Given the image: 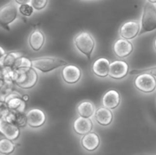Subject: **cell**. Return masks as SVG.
Returning <instances> with one entry per match:
<instances>
[{
	"instance_id": "obj_1",
	"label": "cell",
	"mask_w": 156,
	"mask_h": 155,
	"mask_svg": "<svg viewBox=\"0 0 156 155\" xmlns=\"http://www.w3.org/2000/svg\"><path fill=\"white\" fill-rule=\"evenodd\" d=\"M15 71V84L21 89H30L37 83L38 74L33 67Z\"/></svg>"
},
{
	"instance_id": "obj_2",
	"label": "cell",
	"mask_w": 156,
	"mask_h": 155,
	"mask_svg": "<svg viewBox=\"0 0 156 155\" xmlns=\"http://www.w3.org/2000/svg\"><path fill=\"white\" fill-rule=\"evenodd\" d=\"M141 30L139 36L156 30V6L152 3L146 2L142 15Z\"/></svg>"
},
{
	"instance_id": "obj_3",
	"label": "cell",
	"mask_w": 156,
	"mask_h": 155,
	"mask_svg": "<svg viewBox=\"0 0 156 155\" xmlns=\"http://www.w3.org/2000/svg\"><path fill=\"white\" fill-rule=\"evenodd\" d=\"M68 65V62L60 58L44 56L32 60V67L41 72L47 73Z\"/></svg>"
},
{
	"instance_id": "obj_4",
	"label": "cell",
	"mask_w": 156,
	"mask_h": 155,
	"mask_svg": "<svg viewBox=\"0 0 156 155\" xmlns=\"http://www.w3.org/2000/svg\"><path fill=\"white\" fill-rule=\"evenodd\" d=\"M74 44L78 50L85 55L89 60L91 58L94 49L95 47V40L90 33L82 31L78 33L74 38Z\"/></svg>"
},
{
	"instance_id": "obj_5",
	"label": "cell",
	"mask_w": 156,
	"mask_h": 155,
	"mask_svg": "<svg viewBox=\"0 0 156 155\" xmlns=\"http://www.w3.org/2000/svg\"><path fill=\"white\" fill-rule=\"evenodd\" d=\"M18 8L15 2L8 3L0 8V27L4 30H10V24L17 19Z\"/></svg>"
},
{
	"instance_id": "obj_6",
	"label": "cell",
	"mask_w": 156,
	"mask_h": 155,
	"mask_svg": "<svg viewBox=\"0 0 156 155\" xmlns=\"http://www.w3.org/2000/svg\"><path fill=\"white\" fill-rule=\"evenodd\" d=\"M134 85L143 93H152L156 89V78L149 74H140L134 80Z\"/></svg>"
},
{
	"instance_id": "obj_7",
	"label": "cell",
	"mask_w": 156,
	"mask_h": 155,
	"mask_svg": "<svg viewBox=\"0 0 156 155\" xmlns=\"http://www.w3.org/2000/svg\"><path fill=\"white\" fill-rule=\"evenodd\" d=\"M141 30V24L136 20H129L123 23L120 27L119 33L121 38L129 40L139 36Z\"/></svg>"
},
{
	"instance_id": "obj_8",
	"label": "cell",
	"mask_w": 156,
	"mask_h": 155,
	"mask_svg": "<svg viewBox=\"0 0 156 155\" xmlns=\"http://www.w3.org/2000/svg\"><path fill=\"white\" fill-rule=\"evenodd\" d=\"M3 100L7 103L10 110L21 112L25 111L26 101L22 98V95L18 93L12 91L4 97Z\"/></svg>"
},
{
	"instance_id": "obj_9",
	"label": "cell",
	"mask_w": 156,
	"mask_h": 155,
	"mask_svg": "<svg viewBox=\"0 0 156 155\" xmlns=\"http://www.w3.org/2000/svg\"><path fill=\"white\" fill-rule=\"evenodd\" d=\"M27 124L30 128L37 129L41 127L46 122L47 116L42 109L38 108H32L26 113Z\"/></svg>"
},
{
	"instance_id": "obj_10",
	"label": "cell",
	"mask_w": 156,
	"mask_h": 155,
	"mask_svg": "<svg viewBox=\"0 0 156 155\" xmlns=\"http://www.w3.org/2000/svg\"><path fill=\"white\" fill-rule=\"evenodd\" d=\"M129 74V65L123 60L113 61L110 65L109 76L113 79L120 80Z\"/></svg>"
},
{
	"instance_id": "obj_11",
	"label": "cell",
	"mask_w": 156,
	"mask_h": 155,
	"mask_svg": "<svg viewBox=\"0 0 156 155\" xmlns=\"http://www.w3.org/2000/svg\"><path fill=\"white\" fill-rule=\"evenodd\" d=\"M0 134L5 138L15 141L20 136V128L6 119H0Z\"/></svg>"
},
{
	"instance_id": "obj_12",
	"label": "cell",
	"mask_w": 156,
	"mask_h": 155,
	"mask_svg": "<svg viewBox=\"0 0 156 155\" xmlns=\"http://www.w3.org/2000/svg\"><path fill=\"white\" fill-rule=\"evenodd\" d=\"M61 75L66 83L73 84L79 81L82 78V70L77 65L68 64L62 68Z\"/></svg>"
},
{
	"instance_id": "obj_13",
	"label": "cell",
	"mask_w": 156,
	"mask_h": 155,
	"mask_svg": "<svg viewBox=\"0 0 156 155\" xmlns=\"http://www.w3.org/2000/svg\"><path fill=\"white\" fill-rule=\"evenodd\" d=\"M113 50L117 57L126 58L133 51V45L128 40L120 38L114 42L113 45Z\"/></svg>"
},
{
	"instance_id": "obj_14",
	"label": "cell",
	"mask_w": 156,
	"mask_h": 155,
	"mask_svg": "<svg viewBox=\"0 0 156 155\" xmlns=\"http://www.w3.org/2000/svg\"><path fill=\"white\" fill-rule=\"evenodd\" d=\"M93 122L89 118L79 116L73 122V129L79 135H85L91 132Z\"/></svg>"
},
{
	"instance_id": "obj_15",
	"label": "cell",
	"mask_w": 156,
	"mask_h": 155,
	"mask_svg": "<svg viewBox=\"0 0 156 155\" xmlns=\"http://www.w3.org/2000/svg\"><path fill=\"white\" fill-rule=\"evenodd\" d=\"M82 147L88 151H94L98 148L101 144V139L99 135L95 132H89L83 135L81 140Z\"/></svg>"
},
{
	"instance_id": "obj_16",
	"label": "cell",
	"mask_w": 156,
	"mask_h": 155,
	"mask_svg": "<svg viewBox=\"0 0 156 155\" xmlns=\"http://www.w3.org/2000/svg\"><path fill=\"white\" fill-rule=\"evenodd\" d=\"M111 62L106 58H99L93 63L91 70L96 76L100 78H106L109 75V69Z\"/></svg>"
},
{
	"instance_id": "obj_17",
	"label": "cell",
	"mask_w": 156,
	"mask_h": 155,
	"mask_svg": "<svg viewBox=\"0 0 156 155\" xmlns=\"http://www.w3.org/2000/svg\"><path fill=\"white\" fill-rule=\"evenodd\" d=\"M120 94L116 90H109L107 91L102 98L103 106L110 109H114L120 105Z\"/></svg>"
},
{
	"instance_id": "obj_18",
	"label": "cell",
	"mask_w": 156,
	"mask_h": 155,
	"mask_svg": "<svg viewBox=\"0 0 156 155\" xmlns=\"http://www.w3.org/2000/svg\"><path fill=\"white\" fill-rule=\"evenodd\" d=\"M45 43V36L40 29H34L30 33L28 39V43L30 48L35 52L41 50Z\"/></svg>"
},
{
	"instance_id": "obj_19",
	"label": "cell",
	"mask_w": 156,
	"mask_h": 155,
	"mask_svg": "<svg viewBox=\"0 0 156 155\" xmlns=\"http://www.w3.org/2000/svg\"><path fill=\"white\" fill-rule=\"evenodd\" d=\"M94 117L99 125L102 126H108L112 122L114 115L111 109L105 106L99 107L94 113Z\"/></svg>"
},
{
	"instance_id": "obj_20",
	"label": "cell",
	"mask_w": 156,
	"mask_h": 155,
	"mask_svg": "<svg viewBox=\"0 0 156 155\" xmlns=\"http://www.w3.org/2000/svg\"><path fill=\"white\" fill-rule=\"evenodd\" d=\"M95 106L89 100H84L79 103L77 106V112L79 116L85 118H91L95 113Z\"/></svg>"
},
{
	"instance_id": "obj_21",
	"label": "cell",
	"mask_w": 156,
	"mask_h": 155,
	"mask_svg": "<svg viewBox=\"0 0 156 155\" xmlns=\"http://www.w3.org/2000/svg\"><path fill=\"white\" fill-rule=\"evenodd\" d=\"M24 56L22 52H9L5 53L0 62V68H13L16 61Z\"/></svg>"
},
{
	"instance_id": "obj_22",
	"label": "cell",
	"mask_w": 156,
	"mask_h": 155,
	"mask_svg": "<svg viewBox=\"0 0 156 155\" xmlns=\"http://www.w3.org/2000/svg\"><path fill=\"white\" fill-rule=\"evenodd\" d=\"M5 119L9 121L12 122L18 128L25 127L27 125V116H26V113H24V112H15V111L11 110L10 113Z\"/></svg>"
},
{
	"instance_id": "obj_23",
	"label": "cell",
	"mask_w": 156,
	"mask_h": 155,
	"mask_svg": "<svg viewBox=\"0 0 156 155\" xmlns=\"http://www.w3.org/2000/svg\"><path fill=\"white\" fill-rule=\"evenodd\" d=\"M15 144L13 141L4 138L0 139V153L4 155H9L14 152L15 149Z\"/></svg>"
},
{
	"instance_id": "obj_24",
	"label": "cell",
	"mask_w": 156,
	"mask_h": 155,
	"mask_svg": "<svg viewBox=\"0 0 156 155\" xmlns=\"http://www.w3.org/2000/svg\"><path fill=\"white\" fill-rule=\"evenodd\" d=\"M32 67V60L29 59L26 56H23L20 57L18 60L15 62V65L12 68L14 70H19V69H24V68H31Z\"/></svg>"
},
{
	"instance_id": "obj_25",
	"label": "cell",
	"mask_w": 156,
	"mask_h": 155,
	"mask_svg": "<svg viewBox=\"0 0 156 155\" xmlns=\"http://www.w3.org/2000/svg\"><path fill=\"white\" fill-rule=\"evenodd\" d=\"M129 73L131 75H138L140 74H149L156 77V66L143 68V69H133L131 70Z\"/></svg>"
},
{
	"instance_id": "obj_26",
	"label": "cell",
	"mask_w": 156,
	"mask_h": 155,
	"mask_svg": "<svg viewBox=\"0 0 156 155\" xmlns=\"http://www.w3.org/2000/svg\"><path fill=\"white\" fill-rule=\"evenodd\" d=\"M34 8L33 6L30 4H24L21 5L18 7V12L23 15V16L25 17H30L31 16L32 14L34 12Z\"/></svg>"
},
{
	"instance_id": "obj_27",
	"label": "cell",
	"mask_w": 156,
	"mask_h": 155,
	"mask_svg": "<svg viewBox=\"0 0 156 155\" xmlns=\"http://www.w3.org/2000/svg\"><path fill=\"white\" fill-rule=\"evenodd\" d=\"M11 110L4 100H0V119H5L10 113Z\"/></svg>"
},
{
	"instance_id": "obj_28",
	"label": "cell",
	"mask_w": 156,
	"mask_h": 155,
	"mask_svg": "<svg viewBox=\"0 0 156 155\" xmlns=\"http://www.w3.org/2000/svg\"><path fill=\"white\" fill-rule=\"evenodd\" d=\"M48 3V0H31L30 5L36 10L40 11L44 9L47 6Z\"/></svg>"
},
{
	"instance_id": "obj_29",
	"label": "cell",
	"mask_w": 156,
	"mask_h": 155,
	"mask_svg": "<svg viewBox=\"0 0 156 155\" xmlns=\"http://www.w3.org/2000/svg\"><path fill=\"white\" fill-rule=\"evenodd\" d=\"M15 2L18 5H24V4H30L31 0H15Z\"/></svg>"
},
{
	"instance_id": "obj_30",
	"label": "cell",
	"mask_w": 156,
	"mask_h": 155,
	"mask_svg": "<svg viewBox=\"0 0 156 155\" xmlns=\"http://www.w3.org/2000/svg\"><path fill=\"white\" fill-rule=\"evenodd\" d=\"M4 84V78H3L2 71V68H0V88Z\"/></svg>"
},
{
	"instance_id": "obj_31",
	"label": "cell",
	"mask_w": 156,
	"mask_h": 155,
	"mask_svg": "<svg viewBox=\"0 0 156 155\" xmlns=\"http://www.w3.org/2000/svg\"><path fill=\"white\" fill-rule=\"evenodd\" d=\"M5 51L4 50V49L2 48V47H1L0 46V62H1V60H2V59L3 58V56H5Z\"/></svg>"
},
{
	"instance_id": "obj_32",
	"label": "cell",
	"mask_w": 156,
	"mask_h": 155,
	"mask_svg": "<svg viewBox=\"0 0 156 155\" xmlns=\"http://www.w3.org/2000/svg\"><path fill=\"white\" fill-rule=\"evenodd\" d=\"M22 98L24 99V101H26V102L28 101V100H29V97H28V95H27V94H23Z\"/></svg>"
},
{
	"instance_id": "obj_33",
	"label": "cell",
	"mask_w": 156,
	"mask_h": 155,
	"mask_svg": "<svg viewBox=\"0 0 156 155\" xmlns=\"http://www.w3.org/2000/svg\"><path fill=\"white\" fill-rule=\"evenodd\" d=\"M147 1L149 2L152 3V4H155L156 3V0H147Z\"/></svg>"
},
{
	"instance_id": "obj_34",
	"label": "cell",
	"mask_w": 156,
	"mask_h": 155,
	"mask_svg": "<svg viewBox=\"0 0 156 155\" xmlns=\"http://www.w3.org/2000/svg\"><path fill=\"white\" fill-rule=\"evenodd\" d=\"M154 48L156 50V38L155 39V40H154Z\"/></svg>"
},
{
	"instance_id": "obj_35",
	"label": "cell",
	"mask_w": 156,
	"mask_h": 155,
	"mask_svg": "<svg viewBox=\"0 0 156 155\" xmlns=\"http://www.w3.org/2000/svg\"><path fill=\"white\" fill-rule=\"evenodd\" d=\"M0 100H3V97H2V95L1 92H0Z\"/></svg>"
}]
</instances>
